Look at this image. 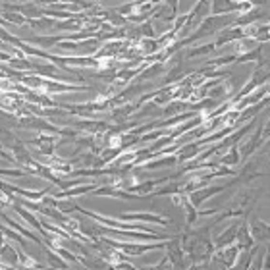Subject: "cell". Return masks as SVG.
Instances as JSON below:
<instances>
[{
  "instance_id": "obj_1",
  "label": "cell",
  "mask_w": 270,
  "mask_h": 270,
  "mask_svg": "<svg viewBox=\"0 0 270 270\" xmlns=\"http://www.w3.org/2000/svg\"><path fill=\"white\" fill-rule=\"evenodd\" d=\"M118 220H132V222H152V224H160V226H164V228H170L172 224H174V220L172 218H166V216H160V214H150V212H126V214H122Z\"/></svg>"
},
{
  "instance_id": "obj_2",
  "label": "cell",
  "mask_w": 270,
  "mask_h": 270,
  "mask_svg": "<svg viewBox=\"0 0 270 270\" xmlns=\"http://www.w3.org/2000/svg\"><path fill=\"white\" fill-rule=\"evenodd\" d=\"M267 79H269V72H267V68H265V70H263V68H257V70H255V74L251 75V79L247 81V85H245V87H243V89H241V91L234 97V101H232V103H238V101L245 99L251 91L259 89V85H263Z\"/></svg>"
},
{
  "instance_id": "obj_3",
  "label": "cell",
  "mask_w": 270,
  "mask_h": 270,
  "mask_svg": "<svg viewBox=\"0 0 270 270\" xmlns=\"http://www.w3.org/2000/svg\"><path fill=\"white\" fill-rule=\"evenodd\" d=\"M238 228H240V224L236 222V224H232L230 228H226L218 238H214V240H212L214 251L224 249V247H228V245H234V241H236V234H238Z\"/></svg>"
},
{
  "instance_id": "obj_4",
  "label": "cell",
  "mask_w": 270,
  "mask_h": 270,
  "mask_svg": "<svg viewBox=\"0 0 270 270\" xmlns=\"http://www.w3.org/2000/svg\"><path fill=\"white\" fill-rule=\"evenodd\" d=\"M249 234L253 238V241H259V243H267L269 241V224L261 218H255L249 226Z\"/></svg>"
},
{
  "instance_id": "obj_5",
  "label": "cell",
  "mask_w": 270,
  "mask_h": 270,
  "mask_svg": "<svg viewBox=\"0 0 270 270\" xmlns=\"http://www.w3.org/2000/svg\"><path fill=\"white\" fill-rule=\"evenodd\" d=\"M253 238H251V234H249V228H247V224H240V228H238V234H236V241H234V245L243 253V251H249V249H253Z\"/></svg>"
},
{
  "instance_id": "obj_6",
  "label": "cell",
  "mask_w": 270,
  "mask_h": 270,
  "mask_svg": "<svg viewBox=\"0 0 270 270\" xmlns=\"http://www.w3.org/2000/svg\"><path fill=\"white\" fill-rule=\"evenodd\" d=\"M240 253H241V251H240L236 245H228V247H224V249H218V253H216L214 257H218L220 263H222L226 269H232V267H236Z\"/></svg>"
},
{
  "instance_id": "obj_7",
  "label": "cell",
  "mask_w": 270,
  "mask_h": 270,
  "mask_svg": "<svg viewBox=\"0 0 270 270\" xmlns=\"http://www.w3.org/2000/svg\"><path fill=\"white\" fill-rule=\"evenodd\" d=\"M176 164H178V158H176V154H172V156H162L158 160L143 162L139 168H143V170H158V168H170V166H176Z\"/></svg>"
},
{
  "instance_id": "obj_8",
  "label": "cell",
  "mask_w": 270,
  "mask_h": 270,
  "mask_svg": "<svg viewBox=\"0 0 270 270\" xmlns=\"http://www.w3.org/2000/svg\"><path fill=\"white\" fill-rule=\"evenodd\" d=\"M0 261L6 263V267H15L17 265V249L4 243L0 245Z\"/></svg>"
},
{
  "instance_id": "obj_9",
  "label": "cell",
  "mask_w": 270,
  "mask_h": 270,
  "mask_svg": "<svg viewBox=\"0 0 270 270\" xmlns=\"http://www.w3.org/2000/svg\"><path fill=\"white\" fill-rule=\"evenodd\" d=\"M236 164H241V156H240V150H238V145H234L224 156H220L218 160V166H236Z\"/></svg>"
},
{
  "instance_id": "obj_10",
  "label": "cell",
  "mask_w": 270,
  "mask_h": 270,
  "mask_svg": "<svg viewBox=\"0 0 270 270\" xmlns=\"http://www.w3.org/2000/svg\"><path fill=\"white\" fill-rule=\"evenodd\" d=\"M214 43H207V45H197V46H191L183 56L185 58H195V56H203V54H209V52H214Z\"/></svg>"
},
{
  "instance_id": "obj_11",
  "label": "cell",
  "mask_w": 270,
  "mask_h": 270,
  "mask_svg": "<svg viewBox=\"0 0 270 270\" xmlns=\"http://www.w3.org/2000/svg\"><path fill=\"white\" fill-rule=\"evenodd\" d=\"M14 210H17V212L21 214V218H23L25 222H29V224H31V226H33L35 230H39V232H41V234H43L45 238L48 236L46 232H43V230H41V222H39V220H37V218H35V216H33L31 212H27V210H23V209H21L19 205H15V203H14Z\"/></svg>"
},
{
  "instance_id": "obj_12",
  "label": "cell",
  "mask_w": 270,
  "mask_h": 270,
  "mask_svg": "<svg viewBox=\"0 0 270 270\" xmlns=\"http://www.w3.org/2000/svg\"><path fill=\"white\" fill-rule=\"evenodd\" d=\"M45 257H46V261H48V267H50L52 270H58V269L66 270V269H68V265L62 261V257H58L56 253H52V251H50V249H46V247H45Z\"/></svg>"
},
{
  "instance_id": "obj_13",
  "label": "cell",
  "mask_w": 270,
  "mask_h": 270,
  "mask_svg": "<svg viewBox=\"0 0 270 270\" xmlns=\"http://www.w3.org/2000/svg\"><path fill=\"white\" fill-rule=\"evenodd\" d=\"M162 74H166L164 64H162V62H154L152 66L147 68V72L141 74V79H154V77H158V75H162Z\"/></svg>"
},
{
  "instance_id": "obj_14",
  "label": "cell",
  "mask_w": 270,
  "mask_h": 270,
  "mask_svg": "<svg viewBox=\"0 0 270 270\" xmlns=\"http://www.w3.org/2000/svg\"><path fill=\"white\" fill-rule=\"evenodd\" d=\"M187 106H189V105L183 103V101H172V103H168L166 108L162 110V116H172V114H178V112H185Z\"/></svg>"
},
{
  "instance_id": "obj_15",
  "label": "cell",
  "mask_w": 270,
  "mask_h": 270,
  "mask_svg": "<svg viewBox=\"0 0 270 270\" xmlns=\"http://www.w3.org/2000/svg\"><path fill=\"white\" fill-rule=\"evenodd\" d=\"M261 58H263V45H257L253 50H249V52L238 56L236 62H240V64H243V62H251V60H257V62H259Z\"/></svg>"
},
{
  "instance_id": "obj_16",
  "label": "cell",
  "mask_w": 270,
  "mask_h": 270,
  "mask_svg": "<svg viewBox=\"0 0 270 270\" xmlns=\"http://www.w3.org/2000/svg\"><path fill=\"white\" fill-rule=\"evenodd\" d=\"M183 209H185V224H187V228L195 226V222H197V218H199V210L189 203V199H187V203L183 205Z\"/></svg>"
},
{
  "instance_id": "obj_17",
  "label": "cell",
  "mask_w": 270,
  "mask_h": 270,
  "mask_svg": "<svg viewBox=\"0 0 270 270\" xmlns=\"http://www.w3.org/2000/svg\"><path fill=\"white\" fill-rule=\"evenodd\" d=\"M238 60V56L236 54H226V56H222V58H216V60H210L205 68L209 70V68H224V66H228V64H234Z\"/></svg>"
},
{
  "instance_id": "obj_18",
  "label": "cell",
  "mask_w": 270,
  "mask_h": 270,
  "mask_svg": "<svg viewBox=\"0 0 270 270\" xmlns=\"http://www.w3.org/2000/svg\"><path fill=\"white\" fill-rule=\"evenodd\" d=\"M29 25H31V29H41V31H46L48 27H54V25H56V21H54V19H50V17H39V19L29 21Z\"/></svg>"
},
{
  "instance_id": "obj_19",
  "label": "cell",
  "mask_w": 270,
  "mask_h": 270,
  "mask_svg": "<svg viewBox=\"0 0 270 270\" xmlns=\"http://www.w3.org/2000/svg\"><path fill=\"white\" fill-rule=\"evenodd\" d=\"M176 193H180V181H174V183H168V185H164V187H160V189H156L154 191V197H162V195H176Z\"/></svg>"
},
{
  "instance_id": "obj_20",
  "label": "cell",
  "mask_w": 270,
  "mask_h": 270,
  "mask_svg": "<svg viewBox=\"0 0 270 270\" xmlns=\"http://www.w3.org/2000/svg\"><path fill=\"white\" fill-rule=\"evenodd\" d=\"M0 176H12V178H27L29 172L27 170H19V168H0Z\"/></svg>"
},
{
  "instance_id": "obj_21",
  "label": "cell",
  "mask_w": 270,
  "mask_h": 270,
  "mask_svg": "<svg viewBox=\"0 0 270 270\" xmlns=\"http://www.w3.org/2000/svg\"><path fill=\"white\" fill-rule=\"evenodd\" d=\"M4 19L6 21H10V23H14V25H23L27 19L21 15V14H17V12H6L4 14Z\"/></svg>"
},
{
  "instance_id": "obj_22",
  "label": "cell",
  "mask_w": 270,
  "mask_h": 270,
  "mask_svg": "<svg viewBox=\"0 0 270 270\" xmlns=\"http://www.w3.org/2000/svg\"><path fill=\"white\" fill-rule=\"evenodd\" d=\"M8 199H12V197H4V195H0V207H4V205L8 203Z\"/></svg>"
}]
</instances>
